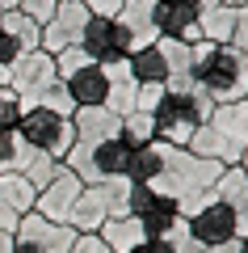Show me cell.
Returning <instances> with one entry per match:
<instances>
[{"mask_svg":"<svg viewBox=\"0 0 248 253\" xmlns=\"http://www.w3.org/2000/svg\"><path fill=\"white\" fill-rule=\"evenodd\" d=\"M118 26H122L126 42L131 51L139 46H151L160 38V26H156V0H122V9H118Z\"/></svg>","mask_w":248,"mask_h":253,"instance_id":"16","label":"cell"},{"mask_svg":"<svg viewBox=\"0 0 248 253\" xmlns=\"http://www.w3.org/2000/svg\"><path fill=\"white\" fill-rule=\"evenodd\" d=\"M244 101H248V97H244Z\"/></svg>","mask_w":248,"mask_h":253,"instance_id":"39","label":"cell"},{"mask_svg":"<svg viewBox=\"0 0 248 253\" xmlns=\"http://www.w3.org/2000/svg\"><path fill=\"white\" fill-rule=\"evenodd\" d=\"M97 236L106 241V249L109 253H135L147 236H143V224L135 215H114V219H106V224L97 228Z\"/></svg>","mask_w":248,"mask_h":253,"instance_id":"21","label":"cell"},{"mask_svg":"<svg viewBox=\"0 0 248 253\" xmlns=\"http://www.w3.org/2000/svg\"><path fill=\"white\" fill-rule=\"evenodd\" d=\"M227 46H236V51L248 55V4H240V9H236V26H231Z\"/></svg>","mask_w":248,"mask_h":253,"instance_id":"29","label":"cell"},{"mask_svg":"<svg viewBox=\"0 0 248 253\" xmlns=\"http://www.w3.org/2000/svg\"><path fill=\"white\" fill-rule=\"evenodd\" d=\"M17 4H21V0H0V9H4V13H13Z\"/></svg>","mask_w":248,"mask_h":253,"instance_id":"34","label":"cell"},{"mask_svg":"<svg viewBox=\"0 0 248 253\" xmlns=\"http://www.w3.org/2000/svg\"><path fill=\"white\" fill-rule=\"evenodd\" d=\"M135 148H139V144H135V139H126V135H114V139L93 144V148L71 144V152L63 156V165H68V169L76 173L84 186H97V181H118V177H126V169H131Z\"/></svg>","mask_w":248,"mask_h":253,"instance_id":"4","label":"cell"},{"mask_svg":"<svg viewBox=\"0 0 248 253\" xmlns=\"http://www.w3.org/2000/svg\"><path fill=\"white\" fill-rule=\"evenodd\" d=\"M189 59H194V81L211 93L214 106L223 101H244L248 97V55L227 42H189Z\"/></svg>","mask_w":248,"mask_h":253,"instance_id":"2","label":"cell"},{"mask_svg":"<svg viewBox=\"0 0 248 253\" xmlns=\"http://www.w3.org/2000/svg\"><path fill=\"white\" fill-rule=\"evenodd\" d=\"M206 126H211L214 139L223 144L227 165H240V156L248 148V101H223V106H214L211 118H206Z\"/></svg>","mask_w":248,"mask_h":253,"instance_id":"10","label":"cell"},{"mask_svg":"<svg viewBox=\"0 0 248 253\" xmlns=\"http://www.w3.org/2000/svg\"><path fill=\"white\" fill-rule=\"evenodd\" d=\"M34 199H38V190L21 173H0V203L4 207H13L17 215H30L34 211Z\"/></svg>","mask_w":248,"mask_h":253,"instance_id":"23","label":"cell"},{"mask_svg":"<svg viewBox=\"0 0 248 253\" xmlns=\"http://www.w3.org/2000/svg\"><path fill=\"white\" fill-rule=\"evenodd\" d=\"M17 135L26 139L30 148L55 156V161H63V156L71 152V144H76L71 118L68 114H55V110H26L21 123H17Z\"/></svg>","mask_w":248,"mask_h":253,"instance_id":"6","label":"cell"},{"mask_svg":"<svg viewBox=\"0 0 248 253\" xmlns=\"http://www.w3.org/2000/svg\"><path fill=\"white\" fill-rule=\"evenodd\" d=\"M71 106H106V68L101 63H84L71 76H63Z\"/></svg>","mask_w":248,"mask_h":253,"instance_id":"18","label":"cell"},{"mask_svg":"<svg viewBox=\"0 0 248 253\" xmlns=\"http://www.w3.org/2000/svg\"><path fill=\"white\" fill-rule=\"evenodd\" d=\"M126 68H131V76L139 84H164V81H169V68H164V55L156 51V42L131 51V55H126Z\"/></svg>","mask_w":248,"mask_h":253,"instance_id":"22","label":"cell"},{"mask_svg":"<svg viewBox=\"0 0 248 253\" xmlns=\"http://www.w3.org/2000/svg\"><path fill=\"white\" fill-rule=\"evenodd\" d=\"M80 46H84V55H89L93 63H101V68L131 55V42H126L122 26H118L114 17H89V26L80 34Z\"/></svg>","mask_w":248,"mask_h":253,"instance_id":"12","label":"cell"},{"mask_svg":"<svg viewBox=\"0 0 248 253\" xmlns=\"http://www.w3.org/2000/svg\"><path fill=\"white\" fill-rule=\"evenodd\" d=\"M240 169H244V173H248V148H244V156H240Z\"/></svg>","mask_w":248,"mask_h":253,"instance_id":"36","label":"cell"},{"mask_svg":"<svg viewBox=\"0 0 248 253\" xmlns=\"http://www.w3.org/2000/svg\"><path fill=\"white\" fill-rule=\"evenodd\" d=\"M160 144H164V139H160ZM219 173H223V165L202 161V156L185 152V148L164 144L160 148V173L147 181V186L156 190V194H164V199H173L181 207V215H194L206 199H214Z\"/></svg>","mask_w":248,"mask_h":253,"instance_id":"1","label":"cell"},{"mask_svg":"<svg viewBox=\"0 0 248 253\" xmlns=\"http://www.w3.org/2000/svg\"><path fill=\"white\" fill-rule=\"evenodd\" d=\"M17 123H21V97L9 84H0V126H17Z\"/></svg>","mask_w":248,"mask_h":253,"instance_id":"27","label":"cell"},{"mask_svg":"<svg viewBox=\"0 0 248 253\" xmlns=\"http://www.w3.org/2000/svg\"><path fill=\"white\" fill-rule=\"evenodd\" d=\"M236 253H248V236H240V241H236Z\"/></svg>","mask_w":248,"mask_h":253,"instance_id":"35","label":"cell"},{"mask_svg":"<svg viewBox=\"0 0 248 253\" xmlns=\"http://www.w3.org/2000/svg\"><path fill=\"white\" fill-rule=\"evenodd\" d=\"M71 245H76V228L51 224L38 211L21 215L17 232H13V253H71Z\"/></svg>","mask_w":248,"mask_h":253,"instance_id":"7","label":"cell"},{"mask_svg":"<svg viewBox=\"0 0 248 253\" xmlns=\"http://www.w3.org/2000/svg\"><path fill=\"white\" fill-rule=\"evenodd\" d=\"M219 4H236V9H240V4H248V0H219Z\"/></svg>","mask_w":248,"mask_h":253,"instance_id":"38","label":"cell"},{"mask_svg":"<svg viewBox=\"0 0 248 253\" xmlns=\"http://www.w3.org/2000/svg\"><path fill=\"white\" fill-rule=\"evenodd\" d=\"M0 30H4L21 51H34L38 38H42V26H34V21H30L26 13H17V9H13V13H0Z\"/></svg>","mask_w":248,"mask_h":253,"instance_id":"25","label":"cell"},{"mask_svg":"<svg viewBox=\"0 0 248 253\" xmlns=\"http://www.w3.org/2000/svg\"><path fill=\"white\" fill-rule=\"evenodd\" d=\"M114 215H126V177L84 186L76 207H71V215H68V228H76V232H97Z\"/></svg>","mask_w":248,"mask_h":253,"instance_id":"5","label":"cell"},{"mask_svg":"<svg viewBox=\"0 0 248 253\" xmlns=\"http://www.w3.org/2000/svg\"><path fill=\"white\" fill-rule=\"evenodd\" d=\"M59 165H63V161H55V156H46V152H34V161H30L26 169H21V177H26L34 190H42L46 181H51L55 173H59Z\"/></svg>","mask_w":248,"mask_h":253,"instance_id":"26","label":"cell"},{"mask_svg":"<svg viewBox=\"0 0 248 253\" xmlns=\"http://www.w3.org/2000/svg\"><path fill=\"white\" fill-rule=\"evenodd\" d=\"M51 81H59V76H55V55H46L42 46L21 51L17 59L9 63V89L17 93V97H30V93H38Z\"/></svg>","mask_w":248,"mask_h":253,"instance_id":"13","label":"cell"},{"mask_svg":"<svg viewBox=\"0 0 248 253\" xmlns=\"http://www.w3.org/2000/svg\"><path fill=\"white\" fill-rule=\"evenodd\" d=\"M156 51L164 55V68H169V89H189L194 84V59H189V42L181 38H156Z\"/></svg>","mask_w":248,"mask_h":253,"instance_id":"20","label":"cell"},{"mask_svg":"<svg viewBox=\"0 0 248 253\" xmlns=\"http://www.w3.org/2000/svg\"><path fill=\"white\" fill-rule=\"evenodd\" d=\"M0 84H9V68H0Z\"/></svg>","mask_w":248,"mask_h":253,"instance_id":"37","label":"cell"},{"mask_svg":"<svg viewBox=\"0 0 248 253\" xmlns=\"http://www.w3.org/2000/svg\"><path fill=\"white\" fill-rule=\"evenodd\" d=\"M80 190H84V181H80L68 165H59V173H55V177L38 190L34 211H38L42 219H51V224H68L71 207H76V199H80Z\"/></svg>","mask_w":248,"mask_h":253,"instance_id":"11","label":"cell"},{"mask_svg":"<svg viewBox=\"0 0 248 253\" xmlns=\"http://www.w3.org/2000/svg\"><path fill=\"white\" fill-rule=\"evenodd\" d=\"M231 26H236V4H214L211 13L198 17V30H202L206 42H227V38H231Z\"/></svg>","mask_w":248,"mask_h":253,"instance_id":"24","label":"cell"},{"mask_svg":"<svg viewBox=\"0 0 248 253\" xmlns=\"http://www.w3.org/2000/svg\"><path fill=\"white\" fill-rule=\"evenodd\" d=\"M89 17L93 13L84 9V0H59V4H55V17L42 26L38 46H42L46 55H59V51H68V46H80V34H84Z\"/></svg>","mask_w":248,"mask_h":253,"instance_id":"9","label":"cell"},{"mask_svg":"<svg viewBox=\"0 0 248 253\" xmlns=\"http://www.w3.org/2000/svg\"><path fill=\"white\" fill-rule=\"evenodd\" d=\"M211 110H214V101L198 81L189 84V89H169V84H164V97H160L156 114H151L156 139H164V144H173V148H185L189 135L211 118Z\"/></svg>","mask_w":248,"mask_h":253,"instance_id":"3","label":"cell"},{"mask_svg":"<svg viewBox=\"0 0 248 253\" xmlns=\"http://www.w3.org/2000/svg\"><path fill=\"white\" fill-rule=\"evenodd\" d=\"M135 93H139V81L131 76L126 59L106 63V110H114L118 118L131 114V110H135Z\"/></svg>","mask_w":248,"mask_h":253,"instance_id":"19","label":"cell"},{"mask_svg":"<svg viewBox=\"0 0 248 253\" xmlns=\"http://www.w3.org/2000/svg\"><path fill=\"white\" fill-rule=\"evenodd\" d=\"M198 4L194 0H156V26L160 38H181V42H198L202 30H198Z\"/></svg>","mask_w":248,"mask_h":253,"instance_id":"15","label":"cell"},{"mask_svg":"<svg viewBox=\"0 0 248 253\" xmlns=\"http://www.w3.org/2000/svg\"><path fill=\"white\" fill-rule=\"evenodd\" d=\"M71 131H76L80 148H93V144H106V139L122 135V118L106 106H76L71 110Z\"/></svg>","mask_w":248,"mask_h":253,"instance_id":"14","label":"cell"},{"mask_svg":"<svg viewBox=\"0 0 248 253\" xmlns=\"http://www.w3.org/2000/svg\"><path fill=\"white\" fill-rule=\"evenodd\" d=\"M84 9H89L93 17H118L122 0H84Z\"/></svg>","mask_w":248,"mask_h":253,"instance_id":"30","label":"cell"},{"mask_svg":"<svg viewBox=\"0 0 248 253\" xmlns=\"http://www.w3.org/2000/svg\"><path fill=\"white\" fill-rule=\"evenodd\" d=\"M17 55H21V46L13 42V38L4 34V30H0V68H9V63L17 59Z\"/></svg>","mask_w":248,"mask_h":253,"instance_id":"31","label":"cell"},{"mask_svg":"<svg viewBox=\"0 0 248 253\" xmlns=\"http://www.w3.org/2000/svg\"><path fill=\"white\" fill-rule=\"evenodd\" d=\"M55 4H59V0H21L17 13H26L34 26H46V21L55 17Z\"/></svg>","mask_w":248,"mask_h":253,"instance_id":"28","label":"cell"},{"mask_svg":"<svg viewBox=\"0 0 248 253\" xmlns=\"http://www.w3.org/2000/svg\"><path fill=\"white\" fill-rule=\"evenodd\" d=\"M0 253H13V232H0Z\"/></svg>","mask_w":248,"mask_h":253,"instance_id":"33","label":"cell"},{"mask_svg":"<svg viewBox=\"0 0 248 253\" xmlns=\"http://www.w3.org/2000/svg\"><path fill=\"white\" fill-rule=\"evenodd\" d=\"M17 224H21V215L13 207H4V203H0V232H17Z\"/></svg>","mask_w":248,"mask_h":253,"instance_id":"32","label":"cell"},{"mask_svg":"<svg viewBox=\"0 0 248 253\" xmlns=\"http://www.w3.org/2000/svg\"><path fill=\"white\" fill-rule=\"evenodd\" d=\"M185 232L194 236L202 249H219V245L240 241L236 215H231V207H227V203H219V199H206L194 215H185Z\"/></svg>","mask_w":248,"mask_h":253,"instance_id":"8","label":"cell"},{"mask_svg":"<svg viewBox=\"0 0 248 253\" xmlns=\"http://www.w3.org/2000/svg\"><path fill=\"white\" fill-rule=\"evenodd\" d=\"M214 199L227 203L231 215H236V232L248 236V173L240 169V165H227V169L219 173V181H214Z\"/></svg>","mask_w":248,"mask_h":253,"instance_id":"17","label":"cell"}]
</instances>
